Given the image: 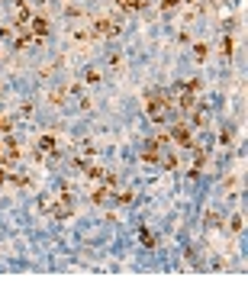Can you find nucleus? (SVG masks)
I'll return each instance as SVG.
<instances>
[{"label": "nucleus", "instance_id": "nucleus-1", "mask_svg": "<svg viewBox=\"0 0 248 290\" xmlns=\"http://www.w3.org/2000/svg\"><path fill=\"white\" fill-rule=\"evenodd\" d=\"M171 103V94H155V97H148V113L155 116V120H161V113H164V107Z\"/></svg>", "mask_w": 248, "mask_h": 290}, {"label": "nucleus", "instance_id": "nucleus-2", "mask_svg": "<svg viewBox=\"0 0 248 290\" xmlns=\"http://www.w3.org/2000/svg\"><path fill=\"white\" fill-rule=\"evenodd\" d=\"M168 136L174 139L178 145H184V148H190V145H194V132L187 129V126H174V129H171Z\"/></svg>", "mask_w": 248, "mask_h": 290}, {"label": "nucleus", "instance_id": "nucleus-3", "mask_svg": "<svg viewBox=\"0 0 248 290\" xmlns=\"http://www.w3.org/2000/svg\"><path fill=\"white\" fill-rule=\"evenodd\" d=\"M116 32H119L116 20H97L93 23V36H116Z\"/></svg>", "mask_w": 248, "mask_h": 290}, {"label": "nucleus", "instance_id": "nucleus-4", "mask_svg": "<svg viewBox=\"0 0 248 290\" xmlns=\"http://www.w3.org/2000/svg\"><path fill=\"white\" fill-rule=\"evenodd\" d=\"M68 213H71V197H68V191H65L62 197L55 200V216H62V219H65Z\"/></svg>", "mask_w": 248, "mask_h": 290}, {"label": "nucleus", "instance_id": "nucleus-5", "mask_svg": "<svg viewBox=\"0 0 248 290\" xmlns=\"http://www.w3.org/2000/svg\"><path fill=\"white\" fill-rule=\"evenodd\" d=\"M178 107L190 113V110L197 107V94H190V91H180V100H178Z\"/></svg>", "mask_w": 248, "mask_h": 290}, {"label": "nucleus", "instance_id": "nucleus-6", "mask_svg": "<svg viewBox=\"0 0 248 290\" xmlns=\"http://www.w3.org/2000/svg\"><path fill=\"white\" fill-rule=\"evenodd\" d=\"M29 32H32V36H48V23H45V20H29Z\"/></svg>", "mask_w": 248, "mask_h": 290}, {"label": "nucleus", "instance_id": "nucleus-7", "mask_svg": "<svg viewBox=\"0 0 248 290\" xmlns=\"http://www.w3.org/2000/svg\"><path fill=\"white\" fill-rule=\"evenodd\" d=\"M16 23H20V26L29 23V7H26V3H20V7H16Z\"/></svg>", "mask_w": 248, "mask_h": 290}, {"label": "nucleus", "instance_id": "nucleus-8", "mask_svg": "<svg viewBox=\"0 0 248 290\" xmlns=\"http://www.w3.org/2000/svg\"><path fill=\"white\" fill-rule=\"evenodd\" d=\"M39 148H42V152H55V139L52 136H42L39 139Z\"/></svg>", "mask_w": 248, "mask_h": 290}, {"label": "nucleus", "instance_id": "nucleus-9", "mask_svg": "<svg viewBox=\"0 0 248 290\" xmlns=\"http://www.w3.org/2000/svg\"><path fill=\"white\" fill-rule=\"evenodd\" d=\"M123 10H142V0H116Z\"/></svg>", "mask_w": 248, "mask_h": 290}, {"label": "nucleus", "instance_id": "nucleus-10", "mask_svg": "<svg viewBox=\"0 0 248 290\" xmlns=\"http://www.w3.org/2000/svg\"><path fill=\"white\" fill-rule=\"evenodd\" d=\"M142 158H145V161H148V165H158V161H161V155H158V152H155V148H148V152H145V155H142Z\"/></svg>", "mask_w": 248, "mask_h": 290}, {"label": "nucleus", "instance_id": "nucleus-11", "mask_svg": "<svg viewBox=\"0 0 248 290\" xmlns=\"http://www.w3.org/2000/svg\"><path fill=\"white\" fill-rule=\"evenodd\" d=\"M180 7V0H161V10L164 13H171V10H178Z\"/></svg>", "mask_w": 248, "mask_h": 290}, {"label": "nucleus", "instance_id": "nucleus-12", "mask_svg": "<svg viewBox=\"0 0 248 290\" xmlns=\"http://www.w3.org/2000/svg\"><path fill=\"white\" fill-rule=\"evenodd\" d=\"M84 81H87V84H100V71H87V77H84Z\"/></svg>", "mask_w": 248, "mask_h": 290}, {"label": "nucleus", "instance_id": "nucleus-13", "mask_svg": "<svg viewBox=\"0 0 248 290\" xmlns=\"http://www.w3.org/2000/svg\"><path fill=\"white\" fill-rule=\"evenodd\" d=\"M245 229V219H242V213L239 216H232V232H242Z\"/></svg>", "mask_w": 248, "mask_h": 290}, {"label": "nucleus", "instance_id": "nucleus-14", "mask_svg": "<svg viewBox=\"0 0 248 290\" xmlns=\"http://www.w3.org/2000/svg\"><path fill=\"white\" fill-rule=\"evenodd\" d=\"M206 52H209L206 46H197V48H194V58H197V61H206Z\"/></svg>", "mask_w": 248, "mask_h": 290}, {"label": "nucleus", "instance_id": "nucleus-15", "mask_svg": "<svg viewBox=\"0 0 248 290\" xmlns=\"http://www.w3.org/2000/svg\"><path fill=\"white\" fill-rule=\"evenodd\" d=\"M161 165H164V168H178V158H174V155H164Z\"/></svg>", "mask_w": 248, "mask_h": 290}, {"label": "nucleus", "instance_id": "nucleus-16", "mask_svg": "<svg viewBox=\"0 0 248 290\" xmlns=\"http://www.w3.org/2000/svg\"><path fill=\"white\" fill-rule=\"evenodd\" d=\"M87 177H90V181H103V171L100 168H90V171H87Z\"/></svg>", "mask_w": 248, "mask_h": 290}, {"label": "nucleus", "instance_id": "nucleus-17", "mask_svg": "<svg viewBox=\"0 0 248 290\" xmlns=\"http://www.w3.org/2000/svg\"><path fill=\"white\" fill-rule=\"evenodd\" d=\"M7 129H10V120H7V116H0V136H7Z\"/></svg>", "mask_w": 248, "mask_h": 290}, {"label": "nucleus", "instance_id": "nucleus-18", "mask_svg": "<svg viewBox=\"0 0 248 290\" xmlns=\"http://www.w3.org/2000/svg\"><path fill=\"white\" fill-rule=\"evenodd\" d=\"M142 245H148V248H152V245H155V236H148V232H142Z\"/></svg>", "mask_w": 248, "mask_h": 290}, {"label": "nucleus", "instance_id": "nucleus-19", "mask_svg": "<svg viewBox=\"0 0 248 290\" xmlns=\"http://www.w3.org/2000/svg\"><path fill=\"white\" fill-rule=\"evenodd\" d=\"M3 177H7V174H3V171H0V181H3Z\"/></svg>", "mask_w": 248, "mask_h": 290}]
</instances>
